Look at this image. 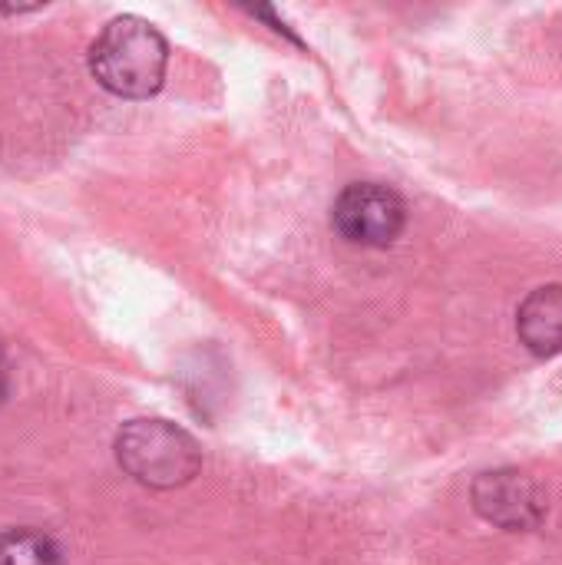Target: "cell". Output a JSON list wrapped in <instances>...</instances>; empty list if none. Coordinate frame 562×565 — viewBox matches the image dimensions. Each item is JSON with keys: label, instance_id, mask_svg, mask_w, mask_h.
Segmentation results:
<instances>
[{"label": "cell", "instance_id": "1", "mask_svg": "<svg viewBox=\"0 0 562 565\" xmlns=\"http://www.w3.org/2000/svg\"><path fill=\"white\" fill-rule=\"evenodd\" d=\"M169 66L166 36L142 17H113L89 46L93 79L123 99H146L162 89Z\"/></svg>", "mask_w": 562, "mask_h": 565}, {"label": "cell", "instance_id": "2", "mask_svg": "<svg viewBox=\"0 0 562 565\" xmlns=\"http://www.w3.org/2000/svg\"><path fill=\"white\" fill-rule=\"evenodd\" d=\"M116 460L119 467L142 487L176 490L195 480L202 470L199 444L169 420H129L116 434Z\"/></svg>", "mask_w": 562, "mask_h": 565}, {"label": "cell", "instance_id": "3", "mask_svg": "<svg viewBox=\"0 0 562 565\" xmlns=\"http://www.w3.org/2000/svg\"><path fill=\"white\" fill-rule=\"evenodd\" d=\"M331 225L341 238L364 248H388L407 225V202L381 182H351L331 209Z\"/></svg>", "mask_w": 562, "mask_h": 565}, {"label": "cell", "instance_id": "4", "mask_svg": "<svg viewBox=\"0 0 562 565\" xmlns=\"http://www.w3.org/2000/svg\"><path fill=\"white\" fill-rule=\"evenodd\" d=\"M470 500L487 523L507 533H530L547 520V497L540 483L513 467L480 473L470 487Z\"/></svg>", "mask_w": 562, "mask_h": 565}, {"label": "cell", "instance_id": "5", "mask_svg": "<svg viewBox=\"0 0 562 565\" xmlns=\"http://www.w3.org/2000/svg\"><path fill=\"white\" fill-rule=\"evenodd\" d=\"M517 334L537 358L562 354V285H543L530 291L517 308Z\"/></svg>", "mask_w": 562, "mask_h": 565}, {"label": "cell", "instance_id": "6", "mask_svg": "<svg viewBox=\"0 0 562 565\" xmlns=\"http://www.w3.org/2000/svg\"><path fill=\"white\" fill-rule=\"evenodd\" d=\"M0 565H66L53 536L20 526L0 533Z\"/></svg>", "mask_w": 562, "mask_h": 565}, {"label": "cell", "instance_id": "7", "mask_svg": "<svg viewBox=\"0 0 562 565\" xmlns=\"http://www.w3.org/2000/svg\"><path fill=\"white\" fill-rule=\"evenodd\" d=\"M3 397H7V358L0 351V404H3Z\"/></svg>", "mask_w": 562, "mask_h": 565}]
</instances>
